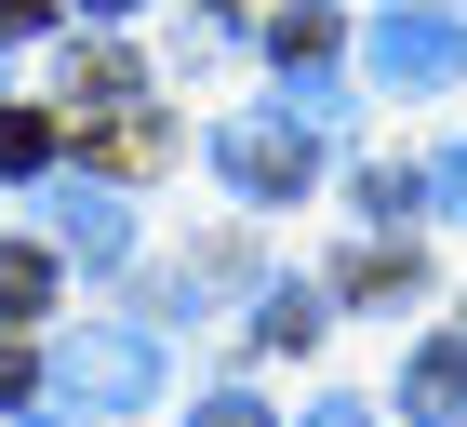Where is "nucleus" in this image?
<instances>
[{
    "mask_svg": "<svg viewBox=\"0 0 467 427\" xmlns=\"http://www.w3.org/2000/svg\"><path fill=\"white\" fill-rule=\"evenodd\" d=\"M321 40H334V14H321V0H294L281 27H267V54H281V68H321Z\"/></svg>",
    "mask_w": 467,
    "mask_h": 427,
    "instance_id": "8",
    "label": "nucleus"
},
{
    "mask_svg": "<svg viewBox=\"0 0 467 427\" xmlns=\"http://www.w3.org/2000/svg\"><path fill=\"white\" fill-rule=\"evenodd\" d=\"M374 80H388V94H441V80H467V27L441 14V0H388V14H374Z\"/></svg>",
    "mask_w": 467,
    "mask_h": 427,
    "instance_id": "2",
    "label": "nucleus"
},
{
    "mask_svg": "<svg viewBox=\"0 0 467 427\" xmlns=\"http://www.w3.org/2000/svg\"><path fill=\"white\" fill-rule=\"evenodd\" d=\"M400 427H467V334H428L400 360Z\"/></svg>",
    "mask_w": 467,
    "mask_h": 427,
    "instance_id": "5",
    "label": "nucleus"
},
{
    "mask_svg": "<svg viewBox=\"0 0 467 427\" xmlns=\"http://www.w3.org/2000/svg\"><path fill=\"white\" fill-rule=\"evenodd\" d=\"M294 80V120H307V134H334V120H348V94H334V68H281Z\"/></svg>",
    "mask_w": 467,
    "mask_h": 427,
    "instance_id": "10",
    "label": "nucleus"
},
{
    "mask_svg": "<svg viewBox=\"0 0 467 427\" xmlns=\"http://www.w3.org/2000/svg\"><path fill=\"white\" fill-rule=\"evenodd\" d=\"M54 388H67V414H147L161 401V334L147 320H80L54 348Z\"/></svg>",
    "mask_w": 467,
    "mask_h": 427,
    "instance_id": "1",
    "label": "nucleus"
},
{
    "mask_svg": "<svg viewBox=\"0 0 467 427\" xmlns=\"http://www.w3.org/2000/svg\"><path fill=\"white\" fill-rule=\"evenodd\" d=\"M54 254H80V267H120V254H134V201H120L108 174H54Z\"/></svg>",
    "mask_w": 467,
    "mask_h": 427,
    "instance_id": "4",
    "label": "nucleus"
},
{
    "mask_svg": "<svg viewBox=\"0 0 467 427\" xmlns=\"http://www.w3.org/2000/svg\"><path fill=\"white\" fill-rule=\"evenodd\" d=\"M14 401H27V348H0V414H14Z\"/></svg>",
    "mask_w": 467,
    "mask_h": 427,
    "instance_id": "13",
    "label": "nucleus"
},
{
    "mask_svg": "<svg viewBox=\"0 0 467 427\" xmlns=\"http://www.w3.org/2000/svg\"><path fill=\"white\" fill-rule=\"evenodd\" d=\"M54 307V254L40 241H0V320H40Z\"/></svg>",
    "mask_w": 467,
    "mask_h": 427,
    "instance_id": "6",
    "label": "nucleus"
},
{
    "mask_svg": "<svg viewBox=\"0 0 467 427\" xmlns=\"http://www.w3.org/2000/svg\"><path fill=\"white\" fill-rule=\"evenodd\" d=\"M428 201H441V214H467V147H454V161L428 174Z\"/></svg>",
    "mask_w": 467,
    "mask_h": 427,
    "instance_id": "12",
    "label": "nucleus"
},
{
    "mask_svg": "<svg viewBox=\"0 0 467 427\" xmlns=\"http://www.w3.org/2000/svg\"><path fill=\"white\" fill-rule=\"evenodd\" d=\"M307 427H374V401H321V414H307Z\"/></svg>",
    "mask_w": 467,
    "mask_h": 427,
    "instance_id": "15",
    "label": "nucleus"
},
{
    "mask_svg": "<svg viewBox=\"0 0 467 427\" xmlns=\"http://www.w3.org/2000/svg\"><path fill=\"white\" fill-rule=\"evenodd\" d=\"M254 334H267V348H307V334H321V294H307V281H281V294H267V320H254Z\"/></svg>",
    "mask_w": 467,
    "mask_h": 427,
    "instance_id": "9",
    "label": "nucleus"
},
{
    "mask_svg": "<svg viewBox=\"0 0 467 427\" xmlns=\"http://www.w3.org/2000/svg\"><path fill=\"white\" fill-rule=\"evenodd\" d=\"M80 14H134V0H80Z\"/></svg>",
    "mask_w": 467,
    "mask_h": 427,
    "instance_id": "17",
    "label": "nucleus"
},
{
    "mask_svg": "<svg viewBox=\"0 0 467 427\" xmlns=\"http://www.w3.org/2000/svg\"><path fill=\"white\" fill-rule=\"evenodd\" d=\"M201 427H281V414H267V401H241V388H227V401H201Z\"/></svg>",
    "mask_w": 467,
    "mask_h": 427,
    "instance_id": "11",
    "label": "nucleus"
},
{
    "mask_svg": "<svg viewBox=\"0 0 467 427\" xmlns=\"http://www.w3.org/2000/svg\"><path fill=\"white\" fill-rule=\"evenodd\" d=\"M27 427H94V414H27Z\"/></svg>",
    "mask_w": 467,
    "mask_h": 427,
    "instance_id": "16",
    "label": "nucleus"
},
{
    "mask_svg": "<svg viewBox=\"0 0 467 427\" xmlns=\"http://www.w3.org/2000/svg\"><path fill=\"white\" fill-rule=\"evenodd\" d=\"M40 14H54V0H0V40H27V27H40Z\"/></svg>",
    "mask_w": 467,
    "mask_h": 427,
    "instance_id": "14",
    "label": "nucleus"
},
{
    "mask_svg": "<svg viewBox=\"0 0 467 427\" xmlns=\"http://www.w3.org/2000/svg\"><path fill=\"white\" fill-rule=\"evenodd\" d=\"M54 161V107H0V174H40Z\"/></svg>",
    "mask_w": 467,
    "mask_h": 427,
    "instance_id": "7",
    "label": "nucleus"
},
{
    "mask_svg": "<svg viewBox=\"0 0 467 427\" xmlns=\"http://www.w3.org/2000/svg\"><path fill=\"white\" fill-rule=\"evenodd\" d=\"M214 174L241 187V201H294V187L321 174V134H307V120H227V134H214Z\"/></svg>",
    "mask_w": 467,
    "mask_h": 427,
    "instance_id": "3",
    "label": "nucleus"
}]
</instances>
